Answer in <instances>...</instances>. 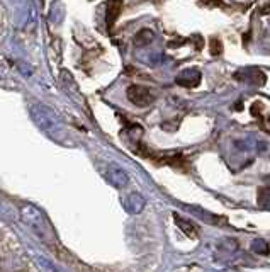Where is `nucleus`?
Segmentation results:
<instances>
[{
	"mask_svg": "<svg viewBox=\"0 0 270 272\" xmlns=\"http://www.w3.org/2000/svg\"><path fill=\"white\" fill-rule=\"evenodd\" d=\"M124 208L129 211V213H132V214L141 213V209L145 208V198H143L141 194H138V193H132V194H129L126 198Z\"/></svg>",
	"mask_w": 270,
	"mask_h": 272,
	"instance_id": "7",
	"label": "nucleus"
},
{
	"mask_svg": "<svg viewBox=\"0 0 270 272\" xmlns=\"http://www.w3.org/2000/svg\"><path fill=\"white\" fill-rule=\"evenodd\" d=\"M252 247H253V250L257 252V254H262V255L268 254V245L265 243L263 240H255L252 243Z\"/></svg>",
	"mask_w": 270,
	"mask_h": 272,
	"instance_id": "12",
	"label": "nucleus"
},
{
	"mask_svg": "<svg viewBox=\"0 0 270 272\" xmlns=\"http://www.w3.org/2000/svg\"><path fill=\"white\" fill-rule=\"evenodd\" d=\"M20 214H22L24 221L36 231V233H39L41 236L48 235V228H46L44 216L38 208H36V206H31V204L22 206V208H20Z\"/></svg>",
	"mask_w": 270,
	"mask_h": 272,
	"instance_id": "2",
	"label": "nucleus"
},
{
	"mask_svg": "<svg viewBox=\"0 0 270 272\" xmlns=\"http://www.w3.org/2000/svg\"><path fill=\"white\" fill-rule=\"evenodd\" d=\"M191 211L197 216V218L206 221V223H214V225H221L223 223V221H221L223 218H219V216H216V214L207 213V211H204L201 208H191Z\"/></svg>",
	"mask_w": 270,
	"mask_h": 272,
	"instance_id": "8",
	"label": "nucleus"
},
{
	"mask_svg": "<svg viewBox=\"0 0 270 272\" xmlns=\"http://www.w3.org/2000/svg\"><path fill=\"white\" fill-rule=\"evenodd\" d=\"M127 99L138 107H146L155 100V95H153L150 89L143 87V85H131L127 89Z\"/></svg>",
	"mask_w": 270,
	"mask_h": 272,
	"instance_id": "3",
	"label": "nucleus"
},
{
	"mask_svg": "<svg viewBox=\"0 0 270 272\" xmlns=\"http://www.w3.org/2000/svg\"><path fill=\"white\" fill-rule=\"evenodd\" d=\"M31 114H33L36 124H39L41 129H44L48 134L55 136L56 140H60V134H63V128L60 126L58 119L55 118L53 113H51L49 109H46V107H43V105L36 104V105L31 107Z\"/></svg>",
	"mask_w": 270,
	"mask_h": 272,
	"instance_id": "1",
	"label": "nucleus"
},
{
	"mask_svg": "<svg viewBox=\"0 0 270 272\" xmlns=\"http://www.w3.org/2000/svg\"><path fill=\"white\" fill-rule=\"evenodd\" d=\"M153 38H155L153 31H150V29H141L134 36V44L136 46H146V44H150L153 41Z\"/></svg>",
	"mask_w": 270,
	"mask_h": 272,
	"instance_id": "9",
	"label": "nucleus"
},
{
	"mask_svg": "<svg viewBox=\"0 0 270 272\" xmlns=\"http://www.w3.org/2000/svg\"><path fill=\"white\" fill-rule=\"evenodd\" d=\"M201 72H199L197 68H188L185 72H182L180 75L177 77V84L182 85V87H197L199 84H201Z\"/></svg>",
	"mask_w": 270,
	"mask_h": 272,
	"instance_id": "5",
	"label": "nucleus"
},
{
	"mask_svg": "<svg viewBox=\"0 0 270 272\" xmlns=\"http://www.w3.org/2000/svg\"><path fill=\"white\" fill-rule=\"evenodd\" d=\"M107 179H109V182L112 185H116V187H124V185L129 182V177H127V174L122 170L121 167H117V165H111L109 170H107Z\"/></svg>",
	"mask_w": 270,
	"mask_h": 272,
	"instance_id": "6",
	"label": "nucleus"
},
{
	"mask_svg": "<svg viewBox=\"0 0 270 272\" xmlns=\"http://www.w3.org/2000/svg\"><path fill=\"white\" fill-rule=\"evenodd\" d=\"M234 78L241 80V82H248L252 85H257V87H260V85H263L265 82H267L265 73L260 72L258 68H243V70H239V72L234 73Z\"/></svg>",
	"mask_w": 270,
	"mask_h": 272,
	"instance_id": "4",
	"label": "nucleus"
},
{
	"mask_svg": "<svg viewBox=\"0 0 270 272\" xmlns=\"http://www.w3.org/2000/svg\"><path fill=\"white\" fill-rule=\"evenodd\" d=\"M223 53V43L219 41L218 38H212L211 39V55L212 57H218V55Z\"/></svg>",
	"mask_w": 270,
	"mask_h": 272,
	"instance_id": "13",
	"label": "nucleus"
},
{
	"mask_svg": "<svg viewBox=\"0 0 270 272\" xmlns=\"http://www.w3.org/2000/svg\"><path fill=\"white\" fill-rule=\"evenodd\" d=\"M258 204L262 208H270V187H262L258 191Z\"/></svg>",
	"mask_w": 270,
	"mask_h": 272,
	"instance_id": "11",
	"label": "nucleus"
},
{
	"mask_svg": "<svg viewBox=\"0 0 270 272\" xmlns=\"http://www.w3.org/2000/svg\"><path fill=\"white\" fill-rule=\"evenodd\" d=\"M175 223L180 226V230L182 231H185V233L188 235V236H192V238H196L197 236V230H196V226H194L191 221H187V220H182L180 216L178 214H175Z\"/></svg>",
	"mask_w": 270,
	"mask_h": 272,
	"instance_id": "10",
	"label": "nucleus"
}]
</instances>
